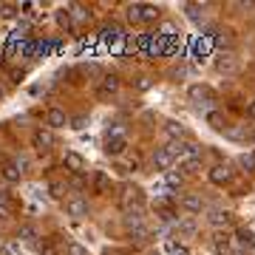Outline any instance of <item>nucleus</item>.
<instances>
[{"instance_id": "nucleus-21", "label": "nucleus", "mask_w": 255, "mask_h": 255, "mask_svg": "<svg viewBox=\"0 0 255 255\" xmlns=\"http://www.w3.org/2000/svg\"><path fill=\"white\" fill-rule=\"evenodd\" d=\"M207 125L216 128V130H224V114H219V111H207Z\"/></svg>"}, {"instance_id": "nucleus-9", "label": "nucleus", "mask_w": 255, "mask_h": 255, "mask_svg": "<svg viewBox=\"0 0 255 255\" xmlns=\"http://www.w3.org/2000/svg\"><path fill=\"white\" fill-rule=\"evenodd\" d=\"M46 125H48V128H65V125H68V117H65V111H63V108H48Z\"/></svg>"}, {"instance_id": "nucleus-39", "label": "nucleus", "mask_w": 255, "mask_h": 255, "mask_svg": "<svg viewBox=\"0 0 255 255\" xmlns=\"http://www.w3.org/2000/svg\"><path fill=\"white\" fill-rule=\"evenodd\" d=\"M247 111H250V117H255V102H250V108Z\"/></svg>"}, {"instance_id": "nucleus-22", "label": "nucleus", "mask_w": 255, "mask_h": 255, "mask_svg": "<svg viewBox=\"0 0 255 255\" xmlns=\"http://www.w3.org/2000/svg\"><path fill=\"white\" fill-rule=\"evenodd\" d=\"M164 182H167V187H182L184 173L182 170H167V173H164Z\"/></svg>"}, {"instance_id": "nucleus-11", "label": "nucleus", "mask_w": 255, "mask_h": 255, "mask_svg": "<svg viewBox=\"0 0 255 255\" xmlns=\"http://www.w3.org/2000/svg\"><path fill=\"white\" fill-rule=\"evenodd\" d=\"M184 9H187V17H190L196 26H204V20H207V11L204 9H207V6H201V3H187Z\"/></svg>"}, {"instance_id": "nucleus-40", "label": "nucleus", "mask_w": 255, "mask_h": 255, "mask_svg": "<svg viewBox=\"0 0 255 255\" xmlns=\"http://www.w3.org/2000/svg\"><path fill=\"white\" fill-rule=\"evenodd\" d=\"M0 204H6V190H0Z\"/></svg>"}, {"instance_id": "nucleus-26", "label": "nucleus", "mask_w": 255, "mask_h": 255, "mask_svg": "<svg viewBox=\"0 0 255 255\" xmlns=\"http://www.w3.org/2000/svg\"><path fill=\"white\" fill-rule=\"evenodd\" d=\"M164 250H167L170 255H190V250H187L184 244H179V241H167V244H164Z\"/></svg>"}, {"instance_id": "nucleus-27", "label": "nucleus", "mask_w": 255, "mask_h": 255, "mask_svg": "<svg viewBox=\"0 0 255 255\" xmlns=\"http://www.w3.org/2000/svg\"><path fill=\"white\" fill-rule=\"evenodd\" d=\"M130 236L136 238V241H147V238H150V230H147L145 224H136V227H130Z\"/></svg>"}, {"instance_id": "nucleus-17", "label": "nucleus", "mask_w": 255, "mask_h": 255, "mask_svg": "<svg viewBox=\"0 0 255 255\" xmlns=\"http://www.w3.org/2000/svg\"><path fill=\"white\" fill-rule=\"evenodd\" d=\"M108 139H125V122H111L105 128V142Z\"/></svg>"}, {"instance_id": "nucleus-41", "label": "nucleus", "mask_w": 255, "mask_h": 255, "mask_svg": "<svg viewBox=\"0 0 255 255\" xmlns=\"http://www.w3.org/2000/svg\"><path fill=\"white\" fill-rule=\"evenodd\" d=\"M3 97H6V88H3V85H0V100H3Z\"/></svg>"}, {"instance_id": "nucleus-7", "label": "nucleus", "mask_w": 255, "mask_h": 255, "mask_svg": "<svg viewBox=\"0 0 255 255\" xmlns=\"http://www.w3.org/2000/svg\"><path fill=\"white\" fill-rule=\"evenodd\" d=\"M164 133L170 136V142H176V139L182 142V139L187 136V128H184L179 119H167V122H164Z\"/></svg>"}, {"instance_id": "nucleus-14", "label": "nucleus", "mask_w": 255, "mask_h": 255, "mask_svg": "<svg viewBox=\"0 0 255 255\" xmlns=\"http://www.w3.org/2000/svg\"><path fill=\"white\" fill-rule=\"evenodd\" d=\"M210 224H213V227H230V224H233V213L216 210V213H210Z\"/></svg>"}, {"instance_id": "nucleus-38", "label": "nucleus", "mask_w": 255, "mask_h": 255, "mask_svg": "<svg viewBox=\"0 0 255 255\" xmlns=\"http://www.w3.org/2000/svg\"><path fill=\"white\" fill-rule=\"evenodd\" d=\"M71 187H74V190H82V187H85V182L77 176V179H71Z\"/></svg>"}, {"instance_id": "nucleus-12", "label": "nucleus", "mask_w": 255, "mask_h": 255, "mask_svg": "<svg viewBox=\"0 0 255 255\" xmlns=\"http://www.w3.org/2000/svg\"><path fill=\"white\" fill-rule=\"evenodd\" d=\"M182 207L187 210V213H201L204 201H201V196H196V193H187V196H182Z\"/></svg>"}, {"instance_id": "nucleus-33", "label": "nucleus", "mask_w": 255, "mask_h": 255, "mask_svg": "<svg viewBox=\"0 0 255 255\" xmlns=\"http://www.w3.org/2000/svg\"><path fill=\"white\" fill-rule=\"evenodd\" d=\"M179 233H184V236H193V233H196V224H193V221H182V224H179Z\"/></svg>"}, {"instance_id": "nucleus-4", "label": "nucleus", "mask_w": 255, "mask_h": 255, "mask_svg": "<svg viewBox=\"0 0 255 255\" xmlns=\"http://www.w3.org/2000/svg\"><path fill=\"white\" fill-rule=\"evenodd\" d=\"M119 91V77H114V74H105L100 82V88H97V97L100 100H108V97H114V94Z\"/></svg>"}, {"instance_id": "nucleus-5", "label": "nucleus", "mask_w": 255, "mask_h": 255, "mask_svg": "<svg viewBox=\"0 0 255 255\" xmlns=\"http://www.w3.org/2000/svg\"><path fill=\"white\" fill-rule=\"evenodd\" d=\"M207 176H210V182L219 184V187H221V184H230V182H233V170H230L227 164H216V167H210Z\"/></svg>"}, {"instance_id": "nucleus-8", "label": "nucleus", "mask_w": 255, "mask_h": 255, "mask_svg": "<svg viewBox=\"0 0 255 255\" xmlns=\"http://www.w3.org/2000/svg\"><path fill=\"white\" fill-rule=\"evenodd\" d=\"M170 164H173V156L167 153V147H156L153 150V167L156 170H170Z\"/></svg>"}, {"instance_id": "nucleus-1", "label": "nucleus", "mask_w": 255, "mask_h": 255, "mask_svg": "<svg viewBox=\"0 0 255 255\" xmlns=\"http://www.w3.org/2000/svg\"><path fill=\"white\" fill-rule=\"evenodd\" d=\"M216 71L224 74V77H236V74L241 71V63H238V57L233 54V51H227V54L216 57Z\"/></svg>"}, {"instance_id": "nucleus-3", "label": "nucleus", "mask_w": 255, "mask_h": 255, "mask_svg": "<svg viewBox=\"0 0 255 255\" xmlns=\"http://www.w3.org/2000/svg\"><path fill=\"white\" fill-rule=\"evenodd\" d=\"M65 213H68L71 219H85V216H88V201L80 199V196H71V199L65 201Z\"/></svg>"}, {"instance_id": "nucleus-6", "label": "nucleus", "mask_w": 255, "mask_h": 255, "mask_svg": "<svg viewBox=\"0 0 255 255\" xmlns=\"http://www.w3.org/2000/svg\"><path fill=\"white\" fill-rule=\"evenodd\" d=\"M213 250H216V253L219 255H230L233 253V238H230V233H216V236H213Z\"/></svg>"}, {"instance_id": "nucleus-15", "label": "nucleus", "mask_w": 255, "mask_h": 255, "mask_svg": "<svg viewBox=\"0 0 255 255\" xmlns=\"http://www.w3.org/2000/svg\"><path fill=\"white\" fill-rule=\"evenodd\" d=\"M111 190V179H108V173H94V193L97 196H105V193Z\"/></svg>"}, {"instance_id": "nucleus-37", "label": "nucleus", "mask_w": 255, "mask_h": 255, "mask_svg": "<svg viewBox=\"0 0 255 255\" xmlns=\"http://www.w3.org/2000/svg\"><path fill=\"white\" fill-rule=\"evenodd\" d=\"M11 216V210H9V204H0V221H6Z\"/></svg>"}, {"instance_id": "nucleus-29", "label": "nucleus", "mask_w": 255, "mask_h": 255, "mask_svg": "<svg viewBox=\"0 0 255 255\" xmlns=\"http://www.w3.org/2000/svg\"><path fill=\"white\" fill-rule=\"evenodd\" d=\"M187 173H199V167H201V159L199 156H190V159H184V164H182Z\"/></svg>"}, {"instance_id": "nucleus-24", "label": "nucleus", "mask_w": 255, "mask_h": 255, "mask_svg": "<svg viewBox=\"0 0 255 255\" xmlns=\"http://www.w3.org/2000/svg\"><path fill=\"white\" fill-rule=\"evenodd\" d=\"M125 17H128V23H142V6H128L125 9Z\"/></svg>"}, {"instance_id": "nucleus-19", "label": "nucleus", "mask_w": 255, "mask_h": 255, "mask_svg": "<svg viewBox=\"0 0 255 255\" xmlns=\"http://www.w3.org/2000/svg\"><path fill=\"white\" fill-rule=\"evenodd\" d=\"M159 17H162V9L159 6H150V3L142 6V23H156Z\"/></svg>"}, {"instance_id": "nucleus-13", "label": "nucleus", "mask_w": 255, "mask_h": 255, "mask_svg": "<svg viewBox=\"0 0 255 255\" xmlns=\"http://www.w3.org/2000/svg\"><path fill=\"white\" fill-rule=\"evenodd\" d=\"M17 238H20V241H26V244H34L37 238H40V233H37L34 224H20V227H17Z\"/></svg>"}, {"instance_id": "nucleus-30", "label": "nucleus", "mask_w": 255, "mask_h": 255, "mask_svg": "<svg viewBox=\"0 0 255 255\" xmlns=\"http://www.w3.org/2000/svg\"><path fill=\"white\" fill-rule=\"evenodd\" d=\"M65 253L68 255H88V250H85L82 244H77V241H71V244L65 247Z\"/></svg>"}, {"instance_id": "nucleus-31", "label": "nucleus", "mask_w": 255, "mask_h": 255, "mask_svg": "<svg viewBox=\"0 0 255 255\" xmlns=\"http://www.w3.org/2000/svg\"><path fill=\"white\" fill-rule=\"evenodd\" d=\"M57 23H60V26L63 28H71V11H57Z\"/></svg>"}, {"instance_id": "nucleus-25", "label": "nucleus", "mask_w": 255, "mask_h": 255, "mask_svg": "<svg viewBox=\"0 0 255 255\" xmlns=\"http://www.w3.org/2000/svg\"><path fill=\"white\" fill-rule=\"evenodd\" d=\"M210 97H213V94H210V88H204V85H193L190 88V100H210Z\"/></svg>"}, {"instance_id": "nucleus-35", "label": "nucleus", "mask_w": 255, "mask_h": 255, "mask_svg": "<svg viewBox=\"0 0 255 255\" xmlns=\"http://www.w3.org/2000/svg\"><path fill=\"white\" fill-rule=\"evenodd\" d=\"M40 255H57V250L48 244V241H43V244H40Z\"/></svg>"}, {"instance_id": "nucleus-42", "label": "nucleus", "mask_w": 255, "mask_h": 255, "mask_svg": "<svg viewBox=\"0 0 255 255\" xmlns=\"http://www.w3.org/2000/svg\"><path fill=\"white\" fill-rule=\"evenodd\" d=\"M230 255H238V253H230Z\"/></svg>"}, {"instance_id": "nucleus-2", "label": "nucleus", "mask_w": 255, "mask_h": 255, "mask_svg": "<svg viewBox=\"0 0 255 255\" xmlns=\"http://www.w3.org/2000/svg\"><path fill=\"white\" fill-rule=\"evenodd\" d=\"M31 142H34V147L40 150V153H48V150L54 147V133H51V130H43V128H37L34 136H31Z\"/></svg>"}, {"instance_id": "nucleus-18", "label": "nucleus", "mask_w": 255, "mask_h": 255, "mask_svg": "<svg viewBox=\"0 0 255 255\" xmlns=\"http://www.w3.org/2000/svg\"><path fill=\"white\" fill-rule=\"evenodd\" d=\"M20 176H23V170H20V167H17L14 162H9L6 167H3V179H6V182L17 184V182H20Z\"/></svg>"}, {"instance_id": "nucleus-20", "label": "nucleus", "mask_w": 255, "mask_h": 255, "mask_svg": "<svg viewBox=\"0 0 255 255\" xmlns=\"http://www.w3.org/2000/svg\"><path fill=\"white\" fill-rule=\"evenodd\" d=\"M136 199H139V190L136 187H130V184H125V187H122V199H119L122 201V207L130 210V201H136Z\"/></svg>"}, {"instance_id": "nucleus-28", "label": "nucleus", "mask_w": 255, "mask_h": 255, "mask_svg": "<svg viewBox=\"0 0 255 255\" xmlns=\"http://www.w3.org/2000/svg\"><path fill=\"white\" fill-rule=\"evenodd\" d=\"M238 164L244 167L247 173H253V170H255V153H244L241 159H238Z\"/></svg>"}, {"instance_id": "nucleus-10", "label": "nucleus", "mask_w": 255, "mask_h": 255, "mask_svg": "<svg viewBox=\"0 0 255 255\" xmlns=\"http://www.w3.org/2000/svg\"><path fill=\"white\" fill-rule=\"evenodd\" d=\"M63 164L68 167V170H71V173H77V176H80L82 170H85V159H82L80 153H74V150H68V153H65Z\"/></svg>"}, {"instance_id": "nucleus-32", "label": "nucleus", "mask_w": 255, "mask_h": 255, "mask_svg": "<svg viewBox=\"0 0 255 255\" xmlns=\"http://www.w3.org/2000/svg\"><path fill=\"white\" fill-rule=\"evenodd\" d=\"M71 17H74V20H88L91 14L82 9V6H71Z\"/></svg>"}, {"instance_id": "nucleus-16", "label": "nucleus", "mask_w": 255, "mask_h": 255, "mask_svg": "<svg viewBox=\"0 0 255 255\" xmlns=\"http://www.w3.org/2000/svg\"><path fill=\"white\" fill-rule=\"evenodd\" d=\"M128 147V139H108L105 142V153L108 156H122Z\"/></svg>"}, {"instance_id": "nucleus-34", "label": "nucleus", "mask_w": 255, "mask_h": 255, "mask_svg": "<svg viewBox=\"0 0 255 255\" xmlns=\"http://www.w3.org/2000/svg\"><path fill=\"white\" fill-rule=\"evenodd\" d=\"M63 190H65L63 182H54V184H51V196H54V199H60V196H63Z\"/></svg>"}, {"instance_id": "nucleus-36", "label": "nucleus", "mask_w": 255, "mask_h": 255, "mask_svg": "<svg viewBox=\"0 0 255 255\" xmlns=\"http://www.w3.org/2000/svg\"><path fill=\"white\" fill-rule=\"evenodd\" d=\"M85 125H88V117H77V119H74V130H82V128H85Z\"/></svg>"}, {"instance_id": "nucleus-23", "label": "nucleus", "mask_w": 255, "mask_h": 255, "mask_svg": "<svg viewBox=\"0 0 255 255\" xmlns=\"http://www.w3.org/2000/svg\"><path fill=\"white\" fill-rule=\"evenodd\" d=\"M236 241L241 247H255V236L250 230H236Z\"/></svg>"}]
</instances>
